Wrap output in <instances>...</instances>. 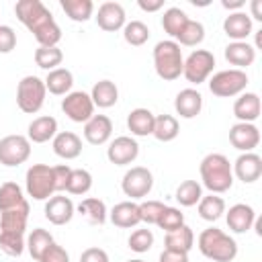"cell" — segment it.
<instances>
[{
    "instance_id": "6da1fadb",
    "label": "cell",
    "mask_w": 262,
    "mask_h": 262,
    "mask_svg": "<svg viewBox=\"0 0 262 262\" xmlns=\"http://www.w3.org/2000/svg\"><path fill=\"white\" fill-rule=\"evenodd\" d=\"M14 14L33 33L39 47H57L61 29L41 0H18L14 4Z\"/></svg>"
},
{
    "instance_id": "7a4b0ae2",
    "label": "cell",
    "mask_w": 262,
    "mask_h": 262,
    "mask_svg": "<svg viewBox=\"0 0 262 262\" xmlns=\"http://www.w3.org/2000/svg\"><path fill=\"white\" fill-rule=\"evenodd\" d=\"M201 180L203 186L209 188L213 194H221L227 192L233 184V172H231V164L223 154H209L203 158L201 166Z\"/></svg>"
},
{
    "instance_id": "3957f363",
    "label": "cell",
    "mask_w": 262,
    "mask_h": 262,
    "mask_svg": "<svg viewBox=\"0 0 262 262\" xmlns=\"http://www.w3.org/2000/svg\"><path fill=\"white\" fill-rule=\"evenodd\" d=\"M199 250L213 262H231L237 256V244L219 227H207L199 235Z\"/></svg>"
},
{
    "instance_id": "277c9868",
    "label": "cell",
    "mask_w": 262,
    "mask_h": 262,
    "mask_svg": "<svg viewBox=\"0 0 262 262\" xmlns=\"http://www.w3.org/2000/svg\"><path fill=\"white\" fill-rule=\"evenodd\" d=\"M182 66H184L182 49L176 41L166 39V41H160L154 47V68H156V74L162 80L172 82V80L180 78L182 76Z\"/></svg>"
},
{
    "instance_id": "5b68a950",
    "label": "cell",
    "mask_w": 262,
    "mask_h": 262,
    "mask_svg": "<svg viewBox=\"0 0 262 262\" xmlns=\"http://www.w3.org/2000/svg\"><path fill=\"white\" fill-rule=\"evenodd\" d=\"M45 82L37 76H25L18 86H16V104L23 113L27 115H35L41 111L43 102H45Z\"/></svg>"
},
{
    "instance_id": "8992f818",
    "label": "cell",
    "mask_w": 262,
    "mask_h": 262,
    "mask_svg": "<svg viewBox=\"0 0 262 262\" xmlns=\"http://www.w3.org/2000/svg\"><path fill=\"white\" fill-rule=\"evenodd\" d=\"M248 86V74L244 70H223L217 72L211 80H209V90L211 94L219 96V98H229V96H237L246 90Z\"/></svg>"
},
{
    "instance_id": "52a82bcc",
    "label": "cell",
    "mask_w": 262,
    "mask_h": 262,
    "mask_svg": "<svg viewBox=\"0 0 262 262\" xmlns=\"http://www.w3.org/2000/svg\"><path fill=\"white\" fill-rule=\"evenodd\" d=\"M27 192L35 201H47L55 192L53 168L47 164H33L27 170Z\"/></svg>"
},
{
    "instance_id": "ba28073f",
    "label": "cell",
    "mask_w": 262,
    "mask_h": 262,
    "mask_svg": "<svg viewBox=\"0 0 262 262\" xmlns=\"http://www.w3.org/2000/svg\"><path fill=\"white\" fill-rule=\"evenodd\" d=\"M215 68V55L207 49H196L192 51L186 59H184V66H182V76L190 82V84H203L209 74L213 72Z\"/></svg>"
},
{
    "instance_id": "9c48e42d",
    "label": "cell",
    "mask_w": 262,
    "mask_h": 262,
    "mask_svg": "<svg viewBox=\"0 0 262 262\" xmlns=\"http://www.w3.org/2000/svg\"><path fill=\"white\" fill-rule=\"evenodd\" d=\"M31 141L25 135H6L0 139V164L14 168L29 160Z\"/></svg>"
},
{
    "instance_id": "30bf717a",
    "label": "cell",
    "mask_w": 262,
    "mask_h": 262,
    "mask_svg": "<svg viewBox=\"0 0 262 262\" xmlns=\"http://www.w3.org/2000/svg\"><path fill=\"white\" fill-rule=\"evenodd\" d=\"M151 186H154V176L143 166H135V168L127 170L123 180H121V188H123V192L127 196H131V201L147 196Z\"/></svg>"
},
{
    "instance_id": "8fae6325",
    "label": "cell",
    "mask_w": 262,
    "mask_h": 262,
    "mask_svg": "<svg viewBox=\"0 0 262 262\" xmlns=\"http://www.w3.org/2000/svg\"><path fill=\"white\" fill-rule=\"evenodd\" d=\"M61 111L66 113V117L70 121H74V123H86L94 115V102H92L90 94L78 90V92L66 94V98L61 100Z\"/></svg>"
},
{
    "instance_id": "7c38bea8",
    "label": "cell",
    "mask_w": 262,
    "mask_h": 262,
    "mask_svg": "<svg viewBox=\"0 0 262 262\" xmlns=\"http://www.w3.org/2000/svg\"><path fill=\"white\" fill-rule=\"evenodd\" d=\"M139 156V145L133 137L129 135H121V137H115L111 143H108V149H106V158L111 164L115 166H127L131 162H135V158Z\"/></svg>"
},
{
    "instance_id": "4fadbf2b",
    "label": "cell",
    "mask_w": 262,
    "mask_h": 262,
    "mask_svg": "<svg viewBox=\"0 0 262 262\" xmlns=\"http://www.w3.org/2000/svg\"><path fill=\"white\" fill-rule=\"evenodd\" d=\"M229 143L239 151H252L260 143V131L254 123H235L229 129Z\"/></svg>"
},
{
    "instance_id": "5bb4252c",
    "label": "cell",
    "mask_w": 262,
    "mask_h": 262,
    "mask_svg": "<svg viewBox=\"0 0 262 262\" xmlns=\"http://www.w3.org/2000/svg\"><path fill=\"white\" fill-rule=\"evenodd\" d=\"M231 172L244 182V184H252L262 176V158L254 151H246L242 156H237Z\"/></svg>"
},
{
    "instance_id": "9a60e30c",
    "label": "cell",
    "mask_w": 262,
    "mask_h": 262,
    "mask_svg": "<svg viewBox=\"0 0 262 262\" xmlns=\"http://www.w3.org/2000/svg\"><path fill=\"white\" fill-rule=\"evenodd\" d=\"M27 219H29V203H20L14 209L2 211L0 215V233H10V235H25L27 229Z\"/></svg>"
},
{
    "instance_id": "2e32d148",
    "label": "cell",
    "mask_w": 262,
    "mask_h": 262,
    "mask_svg": "<svg viewBox=\"0 0 262 262\" xmlns=\"http://www.w3.org/2000/svg\"><path fill=\"white\" fill-rule=\"evenodd\" d=\"M96 25L106 31L115 33L125 27V8L119 2H102L96 12Z\"/></svg>"
},
{
    "instance_id": "e0dca14e",
    "label": "cell",
    "mask_w": 262,
    "mask_h": 262,
    "mask_svg": "<svg viewBox=\"0 0 262 262\" xmlns=\"http://www.w3.org/2000/svg\"><path fill=\"white\" fill-rule=\"evenodd\" d=\"M113 133V123L106 115H92L84 123V139L90 145H102L111 139Z\"/></svg>"
},
{
    "instance_id": "ac0fdd59",
    "label": "cell",
    "mask_w": 262,
    "mask_h": 262,
    "mask_svg": "<svg viewBox=\"0 0 262 262\" xmlns=\"http://www.w3.org/2000/svg\"><path fill=\"white\" fill-rule=\"evenodd\" d=\"M74 211H76V207H74V203H72L70 196L57 194V196L47 199V203H45V217L53 225H66V223H70L72 217H74Z\"/></svg>"
},
{
    "instance_id": "d6986e66",
    "label": "cell",
    "mask_w": 262,
    "mask_h": 262,
    "mask_svg": "<svg viewBox=\"0 0 262 262\" xmlns=\"http://www.w3.org/2000/svg\"><path fill=\"white\" fill-rule=\"evenodd\" d=\"M225 221H227V227L233 231V233H246L254 221H256V213L250 205L246 203H237L233 207H229L227 215H225Z\"/></svg>"
},
{
    "instance_id": "ffe728a7",
    "label": "cell",
    "mask_w": 262,
    "mask_h": 262,
    "mask_svg": "<svg viewBox=\"0 0 262 262\" xmlns=\"http://www.w3.org/2000/svg\"><path fill=\"white\" fill-rule=\"evenodd\" d=\"M174 108L182 119H194L203 108V96L194 88H184L174 98Z\"/></svg>"
},
{
    "instance_id": "44dd1931",
    "label": "cell",
    "mask_w": 262,
    "mask_h": 262,
    "mask_svg": "<svg viewBox=\"0 0 262 262\" xmlns=\"http://www.w3.org/2000/svg\"><path fill=\"white\" fill-rule=\"evenodd\" d=\"M233 115L239 123H254L260 117V96L256 92H242L233 102Z\"/></svg>"
},
{
    "instance_id": "7402d4cb",
    "label": "cell",
    "mask_w": 262,
    "mask_h": 262,
    "mask_svg": "<svg viewBox=\"0 0 262 262\" xmlns=\"http://www.w3.org/2000/svg\"><path fill=\"white\" fill-rule=\"evenodd\" d=\"M223 31L233 41H246V37L252 35V18H250V14H246L242 10L231 12L223 20Z\"/></svg>"
},
{
    "instance_id": "603a6c76",
    "label": "cell",
    "mask_w": 262,
    "mask_h": 262,
    "mask_svg": "<svg viewBox=\"0 0 262 262\" xmlns=\"http://www.w3.org/2000/svg\"><path fill=\"white\" fill-rule=\"evenodd\" d=\"M111 221L113 225L121 227V229H129V227H135L137 223H141V217H139V205L133 203V201H123V203H117L111 211Z\"/></svg>"
},
{
    "instance_id": "cb8c5ba5",
    "label": "cell",
    "mask_w": 262,
    "mask_h": 262,
    "mask_svg": "<svg viewBox=\"0 0 262 262\" xmlns=\"http://www.w3.org/2000/svg\"><path fill=\"white\" fill-rule=\"evenodd\" d=\"M225 59L231 63V66H237V70L242 68H248L254 63L256 59V49L254 45H250L248 41H231L227 47H225Z\"/></svg>"
},
{
    "instance_id": "d4e9b609",
    "label": "cell",
    "mask_w": 262,
    "mask_h": 262,
    "mask_svg": "<svg viewBox=\"0 0 262 262\" xmlns=\"http://www.w3.org/2000/svg\"><path fill=\"white\" fill-rule=\"evenodd\" d=\"M57 135V121L49 115H43V117H37L29 123V141L33 143H45L49 139H53Z\"/></svg>"
},
{
    "instance_id": "484cf974",
    "label": "cell",
    "mask_w": 262,
    "mask_h": 262,
    "mask_svg": "<svg viewBox=\"0 0 262 262\" xmlns=\"http://www.w3.org/2000/svg\"><path fill=\"white\" fill-rule=\"evenodd\" d=\"M53 151L63 160H76L82 154V139L72 131H61L53 137Z\"/></svg>"
},
{
    "instance_id": "4316f807",
    "label": "cell",
    "mask_w": 262,
    "mask_h": 262,
    "mask_svg": "<svg viewBox=\"0 0 262 262\" xmlns=\"http://www.w3.org/2000/svg\"><path fill=\"white\" fill-rule=\"evenodd\" d=\"M154 121H156V115L149 108H141V106L139 108H133L127 115V127L137 137L151 135L154 133Z\"/></svg>"
},
{
    "instance_id": "83f0119b",
    "label": "cell",
    "mask_w": 262,
    "mask_h": 262,
    "mask_svg": "<svg viewBox=\"0 0 262 262\" xmlns=\"http://www.w3.org/2000/svg\"><path fill=\"white\" fill-rule=\"evenodd\" d=\"M194 246V233L188 225H182L174 231H168L166 237H164V250H170V252H182V254H188Z\"/></svg>"
},
{
    "instance_id": "f1b7e54d",
    "label": "cell",
    "mask_w": 262,
    "mask_h": 262,
    "mask_svg": "<svg viewBox=\"0 0 262 262\" xmlns=\"http://www.w3.org/2000/svg\"><path fill=\"white\" fill-rule=\"evenodd\" d=\"M90 98L94 102V106L98 108H108V106H115L117 100H119V88L115 82L111 80H100L92 86V92H90Z\"/></svg>"
},
{
    "instance_id": "f546056e",
    "label": "cell",
    "mask_w": 262,
    "mask_h": 262,
    "mask_svg": "<svg viewBox=\"0 0 262 262\" xmlns=\"http://www.w3.org/2000/svg\"><path fill=\"white\" fill-rule=\"evenodd\" d=\"M45 82V88L55 94V96H61V94H70L72 86H74V76L70 70L66 68H55L47 74V78L43 80Z\"/></svg>"
},
{
    "instance_id": "4dcf8cb0",
    "label": "cell",
    "mask_w": 262,
    "mask_h": 262,
    "mask_svg": "<svg viewBox=\"0 0 262 262\" xmlns=\"http://www.w3.org/2000/svg\"><path fill=\"white\" fill-rule=\"evenodd\" d=\"M180 133V125H178V119L172 117V115H158L156 121H154V137L158 141H172L176 139V135Z\"/></svg>"
},
{
    "instance_id": "1f68e13d",
    "label": "cell",
    "mask_w": 262,
    "mask_h": 262,
    "mask_svg": "<svg viewBox=\"0 0 262 262\" xmlns=\"http://www.w3.org/2000/svg\"><path fill=\"white\" fill-rule=\"evenodd\" d=\"M225 213V201L219 194H207L199 201V215L205 221H217Z\"/></svg>"
},
{
    "instance_id": "d6a6232c",
    "label": "cell",
    "mask_w": 262,
    "mask_h": 262,
    "mask_svg": "<svg viewBox=\"0 0 262 262\" xmlns=\"http://www.w3.org/2000/svg\"><path fill=\"white\" fill-rule=\"evenodd\" d=\"M51 244H53V237H51V233H49L47 229H43V227L33 229L31 235H29V239H27V248H29L31 258H33L35 262H39L41 256L45 254V250H47Z\"/></svg>"
},
{
    "instance_id": "836d02e7",
    "label": "cell",
    "mask_w": 262,
    "mask_h": 262,
    "mask_svg": "<svg viewBox=\"0 0 262 262\" xmlns=\"http://www.w3.org/2000/svg\"><path fill=\"white\" fill-rule=\"evenodd\" d=\"M59 4H61V10L76 23H86L94 12L92 0H61Z\"/></svg>"
},
{
    "instance_id": "e575fe53",
    "label": "cell",
    "mask_w": 262,
    "mask_h": 262,
    "mask_svg": "<svg viewBox=\"0 0 262 262\" xmlns=\"http://www.w3.org/2000/svg\"><path fill=\"white\" fill-rule=\"evenodd\" d=\"M78 211L92 223V225H102L106 221V205L100 199L88 196L78 205Z\"/></svg>"
},
{
    "instance_id": "d590c367",
    "label": "cell",
    "mask_w": 262,
    "mask_h": 262,
    "mask_svg": "<svg viewBox=\"0 0 262 262\" xmlns=\"http://www.w3.org/2000/svg\"><path fill=\"white\" fill-rule=\"evenodd\" d=\"M186 23H188V16H186V12L180 10L178 6L168 8V10L164 12V16H162V27H164V31H166L170 37H174V39L180 35V31L184 29Z\"/></svg>"
},
{
    "instance_id": "8d00e7d4",
    "label": "cell",
    "mask_w": 262,
    "mask_h": 262,
    "mask_svg": "<svg viewBox=\"0 0 262 262\" xmlns=\"http://www.w3.org/2000/svg\"><path fill=\"white\" fill-rule=\"evenodd\" d=\"M25 201L27 199L23 194V188L16 182H4V184H0V213L18 207Z\"/></svg>"
},
{
    "instance_id": "74e56055",
    "label": "cell",
    "mask_w": 262,
    "mask_h": 262,
    "mask_svg": "<svg viewBox=\"0 0 262 262\" xmlns=\"http://www.w3.org/2000/svg\"><path fill=\"white\" fill-rule=\"evenodd\" d=\"M203 196V188L196 180H184L180 182V186L176 188V201L182 205V207H192L201 201Z\"/></svg>"
},
{
    "instance_id": "f35d334b",
    "label": "cell",
    "mask_w": 262,
    "mask_h": 262,
    "mask_svg": "<svg viewBox=\"0 0 262 262\" xmlns=\"http://www.w3.org/2000/svg\"><path fill=\"white\" fill-rule=\"evenodd\" d=\"M205 39V27L199 23V20H190L184 25V29L180 31V35L176 37V43L178 45H184V47H194L199 45L201 41Z\"/></svg>"
},
{
    "instance_id": "ab89813d",
    "label": "cell",
    "mask_w": 262,
    "mask_h": 262,
    "mask_svg": "<svg viewBox=\"0 0 262 262\" xmlns=\"http://www.w3.org/2000/svg\"><path fill=\"white\" fill-rule=\"evenodd\" d=\"M92 188V176L84 168H76L70 172V180L66 186V192L70 194H86Z\"/></svg>"
},
{
    "instance_id": "60d3db41",
    "label": "cell",
    "mask_w": 262,
    "mask_h": 262,
    "mask_svg": "<svg viewBox=\"0 0 262 262\" xmlns=\"http://www.w3.org/2000/svg\"><path fill=\"white\" fill-rule=\"evenodd\" d=\"M123 37H125V41H127L129 45L139 47V45L147 43V39H149V29H147V25L141 23V20H131V23H125V27H123Z\"/></svg>"
},
{
    "instance_id": "b9f144b4",
    "label": "cell",
    "mask_w": 262,
    "mask_h": 262,
    "mask_svg": "<svg viewBox=\"0 0 262 262\" xmlns=\"http://www.w3.org/2000/svg\"><path fill=\"white\" fill-rule=\"evenodd\" d=\"M63 59V53L59 47H39L35 51V63L47 72L55 70Z\"/></svg>"
},
{
    "instance_id": "7bdbcfd3",
    "label": "cell",
    "mask_w": 262,
    "mask_h": 262,
    "mask_svg": "<svg viewBox=\"0 0 262 262\" xmlns=\"http://www.w3.org/2000/svg\"><path fill=\"white\" fill-rule=\"evenodd\" d=\"M156 225L160 229H164L166 233L168 231H174V229H178V227L184 225V215L176 207H164V211H162V215H160V219H158Z\"/></svg>"
},
{
    "instance_id": "ee69618b",
    "label": "cell",
    "mask_w": 262,
    "mask_h": 262,
    "mask_svg": "<svg viewBox=\"0 0 262 262\" xmlns=\"http://www.w3.org/2000/svg\"><path fill=\"white\" fill-rule=\"evenodd\" d=\"M127 244H129V248L133 250V252H137V254H143V252H147L151 246H154V233H151V229H135L131 235H129V239H127Z\"/></svg>"
},
{
    "instance_id": "f6af8a7d",
    "label": "cell",
    "mask_w": 262,
    "mask_h": 262,
    "mask_svg": "<svg viewBox=\"0 0 262 262\" xmlns=\"http://www.w3.org/2000/svg\"><path fill=\"white\" fill-rule=\"evenodd\" d=\"M0 250L12 258L20 256L25 252V235H10V233H0Z\"/></svg>"
},
{
    "instance_id": "bcb514c9",
    "label": "cell",
    "mask_w": 262,
    "mask_h": 262,
    "mask_svg": "<svg viewBox=\"0 0 262 262\" xmlns=\"http://www.w3.org/2000/svg\"><path fill=\"white\" fill-rule=\"evenodd\" d=\"M164 207L166 205L160 203V201H143L139 205V217H141V221L147 223V225H156L158 219H160V215H162V211H164Z\"/></svg>"
},
{
    "instance_id": "7dc6e473",
    "label": "cell",
    "mask_w": 262,
    "mask_h": 262,
    "mask_svg": "<svg viewBox=\"0 0 262 262\" xmlns=\"http://www.w3.org/2000/svg\"><path fill=\"white\" fill-rule=\"evenodd\" d=\"M16 47V33L8 25H0V53H10Z\"/></svg>"
},
{
    "instance_id": "c3c4849f",
    "label": "cell",
    "mask_w": 262,
    "mask_h": 262,
    "mask_svg": "<svg viewBox=\"0 0 262 262\" xmlns=\"http://www.w3.org/2000/svg\"><path fill=\"white\" fill-rule=\"evenodd\" d=\"M39 262H70V254L61 248V246H57L55 242L45 250V254L41 256V260Z\"/></svg>"
},
{
    "instance_id": "681fc988",
    "label": "cell",
    "mask_w": 262,
    "mask_h": 262,
    "mask_svg": "<svg viewBox=\"0 0 262 262\" xmlns=\"http://www.w3.org/2000/svg\"><path fill=\"white\" fill-rule=\"evenodd\" d=\"M70 172H72V168H70V166H66V164L53 166V182H55V192L66 190L68 180H70Z\"/></svg>"
},
{
    "instance_id": "f907efd6",
    "label": "cell",
    "mask_w": 262,
    "mask_h": 262,
    "mask_svg": "<svg viewBox=\"0 0 262 262\" xmlns=\"http://www.w3.org/2000/svg\"><path fill=\"white\" fill-rule=\"evenodd\" d=\"M80 262H111V260L102 248H86L80 254Z\"/></svg>"
},
{
    "instance_id": "816d5d0a",
    "label": "cell",
    "mask_w": 262,
    "mask_h": 262,
    "mask_svg": "<svg viewBox=\"0 0 262 262\" xmlns=\"http://www.w3.org/2000/svg\"><path fill=\"white\" fill-rule=\"evenodd\" d=\"M160 262H188V254L164 250V252L160 254Z\"/></svg>"
},
{
    "instance_id": "f5cc1de1",
    "label": "cell",
    "mask_w": 262,
    "mask_h": 262,
    "mask_svg": "<svg viewBox=\"0 0 262 262\" xmlns=\"http://www.w3.org/2000/svg\"><path fill=\"white\" fill-rule=\"evenodd\" d=\"M137 6H139L143 12H158V10L164 6V0H139Z\"/></svg>"
},
{
    "instance_id": "db71d44e",
    "label": "cell",
    "mask_w": 262,
    "mask_h": 262,
    "mask_svg": "<svg viewBox=\"0 0 262 262\" xmlns=\"http://www.w3.org/2000/svg\"><path fill=\"white\" fill-rule=\"evenodd\" d=\"M250 18H256V20H262V0H252L250 2Z\"/></svg>"
},
{
    "instance_id": "11a10c76",
    "label": "cell",
    "mask_w": 262,
    "mask_h": 262,
    "mask_svg": "<svg viewBox=\"0 0 262 262\" xmlns=\"http://www.w3.org/2000/svg\"><path fill=\"white\" fill-rule=\"evenodd\" d=\"M221 6L227 8V10H235V12H237V10L244 6V0H223Z\"/></svg>"
},
{
    "instance_id": "9f6ffc18",
    "label": "cell",
    "mask_w": 262,
    "mask_h": 262,
    "mask_svg": "<svg viewBox=\"0 0 262 262\" xmlns=\"http://www.w3.org/2000/svg\"><path fill=\"white\" fill-rule=\"evenodd\" d=\"M262 45V31H256V47L254 49H258Z\"/></svg>"
},
{
    "instance_id": "6f0895ef",
    "label": "cell",
    "mask_w": 262,
    "mask_h": 262,
    "mask_svg": "<svg viewBox=\"0 0 262 262\" xmlns=\"http://www.w3.org/2000/svg\"><path fill=\"white\" fill-rule=\"evenodd\" d=\"M129 262H143L141 258H135V260H129Z\"/></svg>"
}]
</instances>
